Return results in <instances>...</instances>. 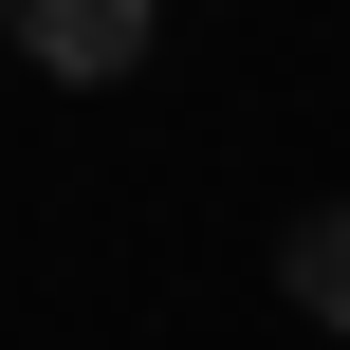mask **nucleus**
I'll list each match as a JSON object with an SVG mask.
<instances>
[{
  "mask_svg": "<svg viewBox=\"0 0 350 350\" xmlns=\"http://www.w3.org/2000/svg\"><path fill=\"white\" fill-rule=\"evenodd\" d=\"M18 18H37V0H0V55H18Z\"/></svg>",
  "mask_w": 350,
  "mask_h": 350,
  "instance_id": "obj_3",
  "label": "nucleus"
},
{
  "mask_svg": "<svg viewBox=\"0 0 350 350\" xmlns=\"http://www.w3.org/2000/svg\"><path fill=\"white\" fill-rule=\"evenodd\" d=\"M277 277H295V314H332V332H350V203H295Z\"/></svg>",
  "mask_w": 350,
  "mask_h": 350,
  "instance_id": "obj_2",
  "label": "nucleus"
},
{
  "mask_svg": "<svg viewBox=\"0 0 350 350\" xmlns=\"http://www.w3.org/2000/svg\"><path fill=\"white\" fill-rule=\"evenodd\" d=\"M18 55H37L55 92H111V74L148 55V0H37V18H18Z\"/></svg>",
  "mask_w": 350,
  "mask_h": 350,
  "instance_id": "obj_1",
  "label": "nucleus"
}]
</instances>
